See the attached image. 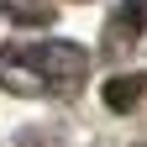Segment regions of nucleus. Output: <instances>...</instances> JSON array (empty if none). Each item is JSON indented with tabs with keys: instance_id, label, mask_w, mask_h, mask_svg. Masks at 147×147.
Masks as SVG:
<instances>
[{
	"instance_id": "1",
	"label": "nucleus",
	"mask_w": 147,
	"mask_h": 147,
	"mask_svg": "<svg viewBox=\"0 0 147 147\" xmlns=\"http://www.w3.org/2000/svg\"><path fill=\"white\" fill-rule=\"evenodd\" d=\"M21 53L37 63V74L47 79V89H74L84 79V68H89V53L79 42H26Z\"/></svg>"
},
{
	"instance_id": "2",
	"label": "nucleus",
	"mask_w": 147,
	"mask_h": 147,
	"mask_svg": "<svg viewBox=\"0 0 147 147\" xmlns=\"http://www.w3.org/2000/svg\"><path fill=\"white\" fill-rule=\"evenodd\" d=\"M0 84H5L11 95H47V79L37 74V63L26 58L21 47H5V53H0Z\"/></svg>"
},
{
	"instance_id": "3",
	"label": "nucleus",
	"mask_w": 147,
	"mask_h": 147,
	"mask_svg": "<svg viewBox=\"0 0 147 147\" xmlns=\"http://www.w3.org/2000/svg\"><path fill=\"white\" fill-rule=\"evenodd\" d=\"M137 95H142V79H131V74H116V79L105 84V105H110V110L137 105Z\"/></svg>"
}]
</instances>
